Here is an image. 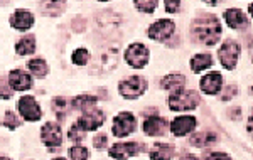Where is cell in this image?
I'll return each instance as SVG.
<instances>
[{
    "label": "cell",
    "mask_w": 253,
    "mask_h": 160,
    "mask_svg": "<svg viewBox=\"0 0 253 160\" xmlns=\"http://www.w3.org/2000/svg\"><path fill=\"white\" fill-rule=\"evenodd\" d=\"M221 24L218 17L213 14H203L194 19L193 26H191V34L196 40L206 44V46H214L221 38Z\"/></svg>",
    "instance_id": "6da1fadb"
},
{
    "label": "cell",
    "mask_w": 253,
    "mask_h": 160,
    "mask_svg": "<svg viewBox=\"0 0 253 160\" xmlns=\"http://www.w3.org/2000/svg\"><path fill=\"white\" fill-rule=\"evenodd\" d=\"M201 98L193 89H175L169 96V108L172 112H189L199 105Z\"/></svg>",
    "instance_id": "7a4b0ae2"
},
{
    "label": "cell",
    "mask_w": 253,
    "mask_h": 160,
    "mask_svg": "<svg viewBox=\"0 0 253 160\" xmlns=\"http://www.w3.org/2000/svg\"><path fill=\"white\" fill-rule=\"evenodd\" d=\"M147 89V83L142 76H130L125 81L118 84V91L125 100H135V98L142 96Z\"/></svg>",
    "instance_id": "3957f363"
},
{
    "label": "cell",
    "mask_w": 253,
    "mask_h": 160,
    "mask_svg": "<svg viewBox=\"0 0 253 160\" xmlns=\"http://www.w3.org/2000/svg\"><path fill=\"white\" fill-rule=\"evenodd\" d=\"M240 51H242V47H240L238 42H235V40L228 39L223 42V46L219 47L218 51V57H219V63L223 64L224 69H235L236 63H238V57H240Z\"/></svg>",
    "instance_id": "277c9868"
},
{
    "label": "cell",
    "mask_w": 253,
    "mask_h": 160,
    "mask_svg": "<svg viewBox=\"0 0 253 160\" xmlns=\"http://www.w3.org/2000/svg\"><path fill=\"white\" fill-rule=\"evenodd\" d=\"M149 57H150L149 47L144 46V44H140V42L130 44L128 49L125 51V61L135 69L144 68L145 64L149 63Z\"/></svg>",
    "instance_id": "5b68a950"
},
{
    "label": "cell",
    "mask_w": 253,
    "mask_h": 160,
    "mask_svg": "<svg viewBox=\"0 0 253 160\" xmlns=\"http://www.w3.org/2000/svg\"><path fill=\"white\" fill-rule=\"evenodd\" d=\"M135 130H137V120L133 113L124 112V113L117 115L115 120H113L112 132L115 137H126V135L133 133Z\"/></svg>",
    "instance_id": "8992f818"
},
{
    "label": "cell",
    "mask_w": 253,
    "mask_h": 160,
    "mask_svg": "<svg viewBox=\"0 0 253 160\" xmlns=\"http://www.w3.org/2000/svg\"><path fill=\"white\" fill-rule=\"evenodd\" d=\"M175 32V24L169 19H162L154 22L152 26L147 29V36L149 39L157 40V42H164Z\"/></svg>",
    "instance_id": "52a82bcc"
},
{
    "label": "cell",
    "mask_w": 253,
    "mask_h": 160,
    "mask_svg": "<svg viewBox=\"0 0 253 160\" xmlns=\"http://www.w3.org/2000/svg\"><path fill=\"white\" fill-rule=\"evenodd\" d=\"M19 113L22 115L24 120L27 121H38L42 117V110L38 105V101L34 100V96H22L19 100L17 105Z\"/></svg>",
    "instance_id": "ba28073f"
},
{
    "label": "cell",
    "mask_w": 253,
    "mask_h": 160,
    "mask_svg": "<svg viewBox=\"0 0 253 160\" xmlns=\"http://www.w3.org/2000/svg\"><path fill=\"white\" fill-rule=\"evenodd\" d=\"M41 140H42L44 145L51 149V152H54L56 147H59L61 142H63V133H61L58 123H44V126L41 128Z\"/></svg>",
    "instance_id": "9c48e42d"
},
{
    "label": "cell",
    "mask_w": 253,
    "mask_h": 160,
    "mask_svg": "<svg viewBox=\"0 0 253 160\" xmlns=\"http://www.w3.org/2000/svg\"><path fill=\"white\" fill-rule=\"evenodd\" d=\"M103 123H105V113L101 110H93V108L84 112L83 117L78 120L80 128L84 130V132H95Z\"/></svg>",
    "instance_id": "30bf717a"
},
{
    "label": "cell",
    "mask_w": 253,
    "mask_h": 160,
    "mask_svg": "<svg viewBox=\"0 0 253 160\" xmlns=\"http://www.w3.org/2000/svg\"><path fill=\"white\" fill-rule=\"evenodd\" d=\"M201 89L203 93L210 94V96H213V94H218L219 91H221L223 88V76L219 75V73H208V75H205L201 78Z\"/></svg>",
    "instance_id": "8fae6325"
},
{
    "label": "cell",
    "mask_w": 253,
    "mask_h": 160,
    "mask_svg": "<svg viewBox=\"0 0 253 160\" xmlns=\"http://www.w3.org/2000/svg\"><path fill=\"white\" fill-rule=\"evenodd\" d=\"M9 84L15 91H27V89L32 88V80L22 69H14L9 75Z\"/></svg>",
    "instance_id": "7c38bea8"
},
{
    "label": "cell",
    "mask_w": 253,
    "mask_h": 160,
    "mask_svg": "<svg viewBox=\"0 0 253 160\" xmlns=\"http://www.w3.org/2000/svg\"><path fill=\"white\" fill-rule=\"evenodd\" d=\"M224 20H226L228 26L231 29H235V31H243V29H247L250 26V20H248V17L240 9L224 10Z\"/></svg>",
    "instance_id": "4fadbf2b"
},
{
    "label": "cell",
    "mask_w": 253,
    "mask_h": 160,
    "mask_svg": "<svg viewBox=\"0 0 253 160\" xmlns=\"http://www.w3.org/2000/svg\"><path fill=\"white\" fill-rule=\"evenodd\" d=\"M196 118L194 117H177L175 120L170 123V132L175 137H184V135L191 133L196 128Z\"/></svg>",
    "instance_id": "5bb4252c"
},
{
    "label": "cell",
    "mask_w": 253,
    "mask_h": 160,
    "mask_svg": "<svg viewBox=\"0 0 253 160\" xmlns=\"http://www.w3.org/2000/svg\"><path fill=\"white\" fill-rule=\"evenodd\" d=\"M140 152V145L135 142H126V143H115L110 150V157L113 159H130Z\"/></svg>",
    "instance_id": "9a60e30c"
},
{
    "label": "cell",
    "mask_w": 253,
    "mask_h": 160,
    "mask_svg": "<svg viewBox=\"0 0 253 160\" xmlns=\"http://www.w3.org/2000/svg\"><path fill=\"white\" fill-rule=\"evenodd\" d=\"M32 24H34V15H32L29 10L19 9V10H15L10 17V26L14 29H17V31H27V29L32 27Z\"/></svg>",
    "instance_id": "2e32d148"
},
{
    "label": "cell",
    "mask_w": 253,
    "mask_h": 160,
    "mask_svg": "<svg viewBox=\"0 0 253 160\" xmlns=\"http://www.w3.org/2000/svg\"><path fill=\"white\" fill-rule=\"evenodd\" d=\"M167 130V121L161 117H149L144 121V132L150 137H159L164 135Z\"/></svg>",
    "instance_id": "e0dca14e"
},
{
    "label": "cell",
    "mask_w": 253,
    "mask_h": 160,
    "mask_svg": "<svg viewBox=\"0 0 253 160\" xmlns=\"http://www.w3.org/2000/svg\"><path fill=\"white\" fill-rule=\"evenodd\" d=\"M66 9V0H41L39 10L44 15H59Z\"/></svg>",
    "instance_id": "ac0fdd59"
},
{
    "label": "cell",
    "mask_w": 253,
    "mask_h": 160,
    "mask_svg": "<svg viewBox=\"0 0 253 160\" xmlns=\"http://www.w3.org/2000/svg\"><path fill=\"white\" fill-rule=\"evenodd\" d=\"M150 159H174L175 149L169 143H156L149 154Z\"/></svg>",
    "instance_id": "d6986e66"
},
{
    "label": "cell",
    "mask_w": 253,
    "mask_h": 160,
    "mask_svg": "<svg viewBox=\"0 0 253 160\" xmlns=\"http://www.w3.org/2000/svg\"><path fill=\"white\" fill-rule=\"evenodd\" d=\"M98 98L91 96V94H83V96H76L75 100L71 101V106L75 110H81V112H88V110L95 108Z\"/></svg>",
    "instance_id": "ffe728a7"
},
{
    "label": "cell",
    "mask_w": 253,
    "mask_h": 160,
    "mask_svg": "<svg viewBox=\"0 0 253 160\" xmlns=\"http://www.w3.org/2000/svg\"><path fill=\"white\" fill-rule=\"evenodd\" d=\"M189 142H191V145L203 149V147H208V145H211V143L218 142V135H216V133H211V132H201V133L193 135Z\"/></svg>",
    "instance_id": "44dd1931"
},
{
    "label": "cell",
    "mask_w": 253,
    "mask_h": 160,
    "mask_svg": "<svg viewBox=\"0 0 253 160\" xmlns=\"http://www.w3.org/2000/svg\"><path fill=\"white\" fill-rule=\"evenodd\" d=\"M36 51V39L34 36H26L15 44V52L19 56H29Z\"/></svg>",
    "instance_id": "7402d4cb"
},
{
    "label": "cell",
    "mask_w": 253,
    "mask_h": 160,
    "mask_svg": "<svg viewBox=\"0 0 253 160\" xmlns=\"http://www.w3.org/2000/svg\"><path fill=\"white\" fill-rule=\"evenodd\" d=\"M211 64H213V57L210 54H196L191 59V69H193V73L205 71V69L211 68Z\"/></svg>",
    "instance_id": "603a6c76"
},
{
    "label": "cell",
    "mask_w": 253,
    "mask_h": 160,
    "mask_svg": "<svg viewBox=\"0 0 253 160\" xmlns=\"http://www.w3.org/2000/svg\"><path fill=\"white\" fill-rule=\"evenodd\" d=\"M27 69L31 71V75H34L36 78H44L47 75L49 68L46 64V61L41 59V57H36V59H31L29 63H27Z\"/></svg>",
    "instance_id": "cb8c5ba5"
},
{
    "label": "cell",
    "mask_w": 253,
    "mask_h": 160,
    "mask_svg": "<svg viewBox=\"0 0 253 160\" xmlns=\"http://www.w3.org/2000/svg\"><path fill=\"white\" fill-rule=\"evenodd\" d=\"M184 83H186V78L182 75H169V76L162 78L161 86L164 89H179L184 86Z\"/></svg>",
    "instance_id": "d4e9b609"
},
{
    "label": "cell",
    "mask_w": 253,
    "mask_h": 160,
    "mask_svg": "<svg viewBox=\"0 0 253 160\" xmlns=\"http://www.w3.org/2000/svg\"><path fill=\"white\" fill-rule=\"evenodd\" d=\"M52 110H54V113L58 115L59 120H63L68 113V101L64 100L63 96L54 98V101H52Z\"/></svg>",
    "instance_id": "484cf974"
},
{
    "label": "cell",
    "mask_w": 253,
    "mask_h": 160,
    "mask_svg": "<svg viewBox=\"0 0 253 160\" xmlns=\"http://www.w3.org/2000/svg\"><path fill=\"white\" fill-rule=\"evenodd\" d=\"M135 7L144 14H152L157 7V0H133Z\"/></svg>",
    "instance_id": "4316f807"
},
{
    "label": "cell",
    "mask_w": 253,
    "mask_h": 160,
    "mask_svg": "<svg viewBox=\"0 0 253 160\" xmlns=\"http://www.w3.org/2000/svg\"><path fill=\"white\" fill-rule=\"evenodd\" d=\"M73 63L76 64V66H84V64L88 63L89 59V52L86 49H76L75 52H73Z\"/></svg>",
    "instance_id": "83f0119b"
},
{
    "label": "cell",
    "mask_w": 253,
    "mask_h": 160,
    "mask_svg": "<svg viewBox=\"0 0 253 160\" xmlns=\"http://www.w3.org/2000/svg\"><path fill=\"white\" fill-rule=\"evenodd\" d=\"M69 157H71L73 160H86V159H89V154H88V150L84 149V147L76 145V147H73V149L69 150Z\"/></svg>",
    "instance_id": "f1b7e54d"
},
{
    "label": "cell",
    "mask_w": 253,
    "mask_h": 160,
    "mask_svg": "<svg viewBox=\"0 0 253 160\" xmlns=\"http://www.w3.org/2000/svg\"><path fill=\"white\" fill-rule=\"evenodd\" d=\"M3 125H5L7 128L14 130V128H17V126L20 125V120H19L17 117H15L14 112H7L5 117H3Z\"/></svg>",
    "instance_id": "f546056e"
},
{
    "label": "cell",
    "mask_w": 253,
    "mask_h": 160,
    "mask_svg": "<svg viewBox=\"0 0 253 160\" xmlns=\"http://www.w3.org/2000/svg\"><path fill=\"white\" fill-rule=\"evenodd\" d=\"M68 137L71 138L73 142H81L84 138V133L81 132V128H80V125L78 123H75V125L69 128V132H68Z\"/></svg>",
    "instance_id": "4dcf8cb0"
},
{
    "label": "cell",
    "mask_w": 253,
    "mask_h": 160,
    "mask_svg": "<svg viewBox=\"0 0 253 160\" xmlns=\"http://www.w3.org/2000/svg\"><path fill=\"white\" fill-rule=\"evenodd\" d=\"M9 83H7L3 78H0V98L2 100H9V98H12V88H9Z\"/></svg>",
    "instance_id": "1f68e13d"
},
{
    "label": "cell",
    "mask_w": 253,
    "mask_h": 160,
    "mask_svg": "<svg viewBox=\"0 0 253 160\" xmlns=\"http://www.w3.org/2000/svg\"><path fill=\"white\" fill-rule=\"evenodd\" d=\"M93 145H95V149H96V150H103L105 147L108 145V137H107L105 133L96 135V137L93 138Z\"/></svg>",
    "instance_id": "d6a6232c"
},
{
    "label": "cell",
    "mask_w": 253,
    "mask_h": 160,
    "mask_svg": "<svg viewBox=\"0 0 253 160\" xmlns=\"http://www.w3.org/2000/svg\"><path fill=\"white\" fill-rule=\"evenodd\" d=\"M166 2V10L169 14H177L181 9V0H164Z\"/></svg>",
    "instance_id": "836d02e7"
},
{
    "label": "cell",
    "mask_w": 253,
    "mask_h": 160,
    "mask_svg": "<svg viewBox=\"0 0 253 160\" xmlns=\"http://www.w3.org/2000/svg\"><path fill=\"white\" fill-rule=\"evenodd\" d=\"M238 93V86L236 84H231V86H228L226 89H224V93H223V96H221V100H231V98L235 96V94Z\"/></svg>",
    "instance_id": "e575fe53"
},
{
    "label": "cell",
    "mask_w": 253,
    "mask_h": 160,
    "mask_svg": "<svg viewBox=\"0 0 253 160\" xmlns=\"http://www.w3.org/2000/svg\"><path fill=\"white\" fill-rule=\"evenodd\" d=\"M203 157L205 159H230V155L221 154V152H211V154H205Z\"/></svg>",
    "instance_id": "d590c367"
},
{
    "label": "cell",
    "mask_w": 253,
    "mask_h": 160,
    "mask_svg": "<svg viewBox=\"0 0 253 160\" xmlns=\"http://www.w3.org/2000/svg\"><path fill=\"white\" fill-rule=\"evenodd\" d=\"M205 2L208 3V5H218L219 0H205Z\"/></svg>",
    "instance_id": "8d00e7d4"
},
{
    "label": "cell",
    "mask_w": 253,
    "mask_h": 160,
    "mask_svg": "<svg viewBox=\"0 0 253 160\" xmlns=\"http://www.w3.org/2000/svg\"><path fill=\"white\" fill-rule=\"evenodd\" d=\"M98 2H108V0H98Z\"/></svg>",
    "instance_id": "74e56055"
}]
</instances>
